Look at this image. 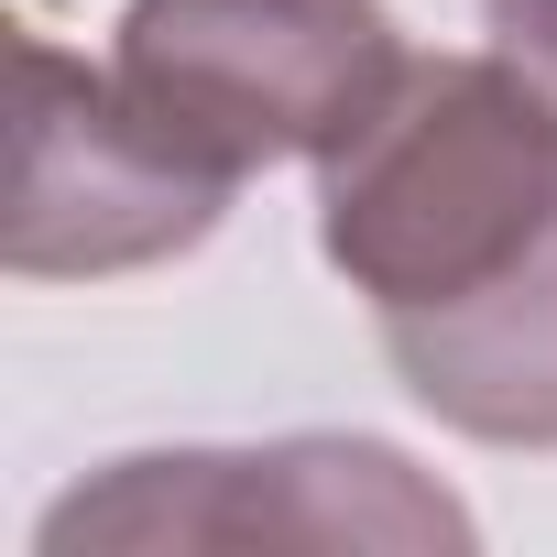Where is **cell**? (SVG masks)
Returning a JSON list of instances; mask_svg holds the SVG:
<instances>
[{
  "label": "cell",
  "instance_id": "6",
  "mask_svg": "<svg viewBox=\"0 0 557 557\" xmlns=\"http://www.w3.org/2000/svg\"><path fill=\"white\" fill-rule=\"evenodd\" d=\"M481 12H492V45L557 99V0H481Z\"/></svg>",
  "mask_w": 557,
  "mask_h": 557
},
{
  "label": "cell",
  "instance_id": "3",
  "mask_svg": "<svg viewBox=\"0 0 557 557\" xmlns=\"http://www.w3.org/2000/svg\"><path fill=\"white\" fill-rule=\"evenodd\" d=\"M45 546H470V513L372 437L121 459L45 513Z\"/></svg>",
  "mask_w": 557,
  "mask_h": 557
},
{
  "label": "cell",
  "instance_id": "2",
  "mask_svg": "<svg viewBox=\"0 0 557 557\" xmlns=\"http://www.w3.org/2000/svg\"><path fill=\"white\" fill-rule=\"evenodd\" d=\"M405 77V34L383 0H132L110 88L219 186L262 164H329L383 88Z\"/></svg>",
  "mask_w": 557,
  "mask_h": 557
},
{
  "label": "cell",
  "instance_id": "4",
  "mask_svg": "<svg viewBox=\"0 0 557 557\" xmlns=\"http://www.w3.org/2000/svg\"><path fill=\"white\" fill-rule=\"evenodd\" d=\"M230 186L186 164L121 88L110 66L55 55L23 34V153H12V273H132L164 251H197L219 230Z\"/></svg>",
  "mask_w": 557,
  "mask_h": 557
},
{
  "label": "cell",
  "instance_id": "1",
  "mask_svg": "<svg viewBox=\"0 0 557 557\" xmlns=\"http://www.w3.org/2000/svg\"><path fill=\"white\" fill-rule=\"evenodd\" d=\"M318 240L372 329L459 318L557 240V99L513 55H405L318 164Z\"/></svg>",
  "mask_w": 557,
  "mask_h": 557
},
{
  "label": "cell",
  "instance_id": "5",
  "mask_svg": "<svg viewBox=\"0 0 557 557\" xmlns=\"http://www.w3.org/2000/svg\"><path fill=\"white\" fill-rule=\"evenodd\" d=\"M383 350L437 426L492 448H557V240L481 307L383 329Z\"/></svg>",
  "mask_w": 557,
  "mask_h": 557
}]
</instances>
